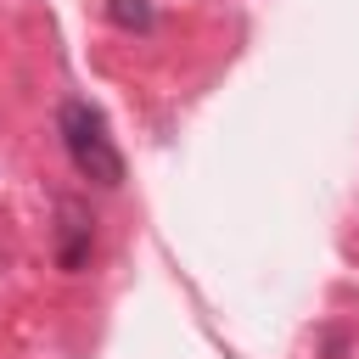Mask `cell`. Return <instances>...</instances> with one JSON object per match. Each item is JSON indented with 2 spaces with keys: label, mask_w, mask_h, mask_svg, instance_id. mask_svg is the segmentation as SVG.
<instances>
[{
  "label": "cell",
  "mask_w": 359,
  "mask_h": 359,
  "mask_svg": "<svg viewBox=\"0 0 359 359\" xmlns=\"http://www.w3.org/2000/svg\"><path fill=\"white\" fill-rule=\"evenodd\" d=\"M56 140H62V151H67V163H73V174L79 180H90V185H101V191H118L123 185V151H118V140H112V129H107V112L95 107V101H84V95H67L62 107H56Z\"/></svg>",
  "instance_id": "6da1fadb"
},
{
  "label": "cell",
  "mask_w": 359,
  "mask_h": 359,
  "mask_svg": "<svg viewBox=\"0 0 359 359\" xmlns=\"http://www.w3.org/2000/svg\"><path fill=\"white\" fill-rule=\"evenodd\" d=\"M95 252V213L79 196H56V224H50V258L62 275H84Z\"/></svg>",
  "instance_id": "7a4b0ae2"
},
{
  "label": "cell",
  "mask_w": 359,
  "mask_h": 359,
  "mask_svg": "<svg viewBox=\"0 0 359 359\" xmlns=\"http://www.w3.org/2000/svg\"><path fill=\"white\" fill-rule=\"evenodd\" d=\"M107 22L123 34H151L157 28V6L151 0H107Z\"/></svg>",
  "instance_id": "3957f363"
}]
</instances>
